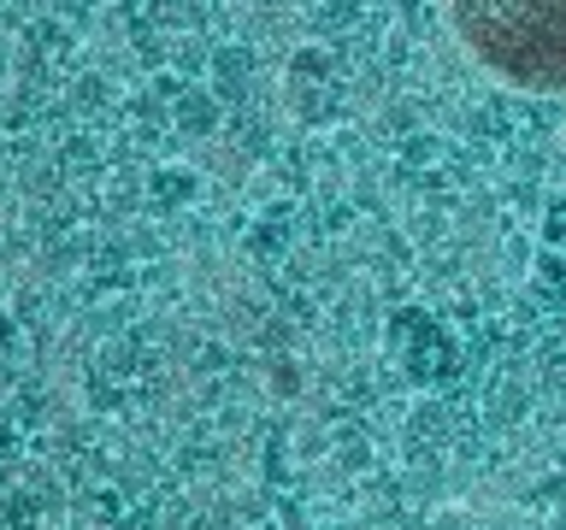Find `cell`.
<instances>
[{"mask_svg": "<svg viewBox=\"0 0 566 530\" xmlns=\"http://www.w3.org/2000/svg\"><path fill=\"white\" fill-rule=\"evenodd\" d=\"M460 47L531 95H566V0H437Z\"/></svg>", "mask_w": 566, "mask_h": 530, "instance_id": "1", "label": "cell"}]
</instances>
